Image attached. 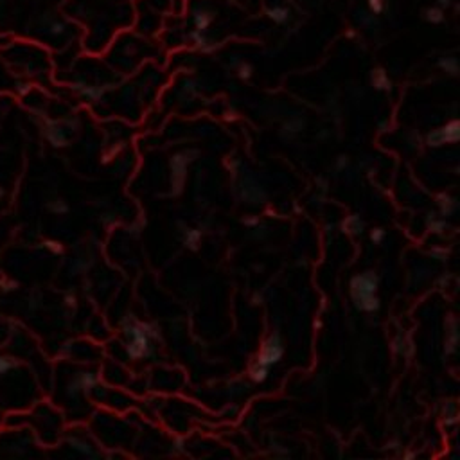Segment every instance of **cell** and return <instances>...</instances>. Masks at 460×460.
Segmentation results:
<instances>
[{
    "mask_svg": "<svg viewBox=\"0 0 460 460\" xmlns=\"http://www.w3.org/2000/svg\"><path fill=\"white\" fill-rule=\"evenodd\" d=\"M49 209L52 212H56V214H63V212H67L69 211V207H67V203L65 201H61V200H58V201H52L49 205Z\"/></svg>",
    "mask_w": 460,
    "mask_h": 460,
    "instance_id": "15",
    "label": "cell"
},
{
    "mask_svg": "<svg viewBox=\"0 0 460 460\" xmlns=\"http://www.w3.org/2000/svg\"><path fill=\"white\" fill-rule=\"evenodd\" d=\"M47 139H49L54 146H63L65 144V135H63V131L60 130H47Z\"/></svg>",
    "mask_w": 460,
    "mask_h": 460,
    "instance_id": "11",
    "label": "cell"
},
{
    "mask_svg": "<svg viewBox=\"0 0 460 460\" xmlns=\"http://www.w3.org/2000/svg\"><path fill=\"white\" fill-rule=\"evenodd\" d=\"M63 31H65V24L54 22L52 25H50V33L52 34H60V33H63Z\"/></svg>",
    "mask_w": 460,
    "mask_h": 460,
    "instance_id": "18",
    "label": "cell"
},
{
    "mask_svg": "<svg viewBox=\"0 0 460 460\" xmlns=\"http://www.w3.org/2000/svg\"><path fill=\"white\" fill-rule=\"evenodd\" d=\"M45 246L50 250V252H54V254H60L61 250V244L60 243H56V241H45Z\"/></svg>",
    "mask_w": 460,
    "mask_h": 460,
    "instance_id": "16",
    "label": "cell"
},
{
    "mask_svg": "<svg viewBox=\"0 0 460 460\" xmlns=\"http://www.w3.org/2000/svg\"><path fill=\"white\" fill-rule=\"evenodd\" d=\"M422 17H424V20H426L428 24L438 25V24H442V22H444V18H446V13H444L442 7L433 6V7H426V9H424V13H422Z\"/></svg>",
    "mask_w": 460,
    "mask_h": 460,
    "instance_id": "7",
    "label": "cell"
},
{
    "mask_svg": "<svg viewBox=\"0 0 460 460\" xmlns=\"http://www.w3.org/2000/svg\"><path fill=\"white\" fill-rule=\"evenodd\" d=\"M437 2H438V7H442V9H444V7H448L449 4H451V0H437Z\"/></svg>",
    "mask_w": 460,
    "mask_h": 460,
    "instance_id": "20",
    "label": "cell"
},
{
    "mask_svg": "<svg viewBox=\"0 0 460 460\" xmlns=\"http://www.w3.org/2000/svg\"><path fill=\"white\" fill-rule=\"evenodd\" d=\"M356 17H358V20H362L363 25H368V27L376 25V22H378V20H376V15L370 11H358Z\"/></svg>",
    "mask_w": 460,
    "mask_h": 460,
    "instance_id": "12",
    "label": "cell"
},
{
    "mask_svg": "<svg viewBox=\"0 0 460 460\" xmlns=\"http://www.w3.org/2000/svg\"><path fill=\"white\" fill-rule=\"evenodd\" d=\"M374 293H376V277L372 273L360 275L352 281V297L360 309L374 311L379 308V302L378 298L374 297Z\"/></svg>",
    "mask_w": 460,
    "mask_h": 460,
    "instance_id": "1",
    "label": "cell"
},
{
    "mask_svg": "<svg viewBox=\"0 0 460 460\" xmlns=\"http://www.w3.org/2000/svg\"><path fill=\"white\" fill-rule=\"evenodd\" d=\"M281 356H282V345L279 343V340H277V336H275V338H271V340L265 345L263 352L259 354L257 365H263V367L268 368L270 365H273V363L279 362Z\"/></svg>",
    "mask_w": 460,
    "mask_h": 460,
    "instance_id": "2",
    "label": "cell"
},
{
    "mask_svg": "<svg viewBox=\"0 0 460 460\" xmlns=\"http://www.w3.org/2000/svg\"><path fill=\"white\" fill-rule=\"evenodd\" d=\"M266 17L270 18L271 22L279 24V25H282V24H286L288 20H290V9L284 6H273V7H268L266 9Z\"/></svg>",
    "mask_w": 460,
    "mask_h": 460,
    "instance_id": "6",
    "label": "cell"
},
{
    "mask_svg": "<svg viewBox=\"0 0 460 460\" xmlns=\"http://www.w3.org/2000/svg\"><path fill=\"white\" fill-rule=\"evenodd\" d=\"M383 236H385V234H383V230H378V232H376V234H372V239H374V241H379V239L383 238Z\"/></svg>",
    "mask_w": 460,
    "mask_h": 460,
    "instance_id": "21",
    "label": "cell"
},
{
    "mask_svg": "<svg viewBox=\"0 0 460 460\" xmlns=\"http://www.w3.org/2000/svg\"><path fill=\"white\" fill-rule=\"evenodd\" d=\"M191 20L194 24L196 29L200 31H205V29L211 27V24L214 22V11L209 9V7H194L193 13H191Z\"/></svg>",
    "mask_w": 460,
    "mask_h": 460,
    "instance_id": "4",
    "label": "cell"
},
{
    "mask_svg": "<svg viewBox=\"0 0 460 460\" xmlns=\"http://www.w3.org/2000/svg\"><path fill=\"white\" fill-rule=\"evenodd\" d=\"M457 139H459V122H451L448 128H442V130L428 135L430 146H438V144H444V142H455Z\"/></svg>",
    "mask_w": 460,
    "mask_h": 460,
    "instance_id": "3",
    "label": "cell"
},
{
    "mask_svg": "<svg viewBox=\"0 0 460 460\" xmlns=\"http://www.w3.org/2000/svg\"><path fill=\"white\" fill-rule=\"evenodd\" d=\"M367 2H368V11L374 13V15H381V13L385 11V7H387L385 0H367Z\"/></svg>",
    "mask_w": 460,
    "mask_h": 460,
    "instance_id": "13",
    "label": "cell"
},
{
    "mask_svg": "<svg viewBox=\"0 0 460 460\" xmlns=\"http://www.w3.org/2000/svg\"><path fill=\"white\" fill-rule=\"evenodd\" d=\"M372 83H374V87L379 88V90H388L390 88L388 76H387L385 71H381V69H378V71L372 72Z\"/></svg>",
    "mask_w": 460,
    "mask_h": 460,
    "instance_id": "9",
    "label": "cell"
},
{
    "mask_svg": "<svg viewBox=\"0 0 460 460\" xmlns=\"http://www.w3.org/2000/svg\"><path fill=\"white\" fill-rule=\"evenodd\" d=\"M15 367H18V362L15 358L0 356V376H6V374L11 372Z\"/></svg>",
    "mask_w": 460,
    "mask_h": 460,
    "instance_id": "10",
    "label": "cell"
},
{
    "mask_svg": "<svg viewBox=\"0 0 460 460\" xmlns=\"http://www.w3.org/2000/svg\"><path fill=\"white\" fill-rule=\"evenodd\" d=\"M4 194H6V189H4L2 185H0V198H2V196H4Z\"/></svg>",
    "mask_w": 460,
    "mask_h": 460,
    "instance_id": "22",
    "label": "cell"
},
{
    "mask_svg": "<svg viewBox=\"0 0 460 460\" xmlns=\"http://www.w3.org/2000/svg\"><path fill=\"white\" fill-rule=\"evenodd\" d=\"M17 286H18V284L15 281H4V282H2V290H4V291H13V290H15Z\"/></svg>",
    "mask_w": 460,
    "mask_h": 460,
    "instance_id": "19",
    "label": "cell"
},
{
    "mask_svg": "<svg viewBox=\"0 0 460 460\" xmlns=\"http://www.w3.org/2000/svg\"><path fill=\"white\" fill-rule=\"evenodd\" d=\"M146 347H147V340L146 336L142 335L139 329H133V340H131V345H130V354L131 356H142L144 352H146Z\"/></svg>",
    "mask_w": 460,
    "mask_h": 460,
    "instance_id": "5",
    "label": "cell"
},
{
    "mask_svg": "<svg viewBox=\"0 0 460 460\" xmlns=\"http://www.w3.org/2000/svg\"><path fill=\"white\" fill-rule=\"evenodd\" d=\"M438 67L448 72V74H451V76L459 74V61H457L455 56H444V58H440L438 60Z\"/></svg>",
    "mask_w": 460,
    "mask_h": 460,
    "instance_id": "8",
    "label": "cell"
},
{
    "mask_svg": "<svg viewBox=\"0 0 460 460\" xmlns=\"http://www.w3.org/2000/svg\"><path fill=\"white\" fill-rule=\"evenodd\" d=\"M266 374H268V368L263 367V365H255V367L252 368V378H254L255 381H265Z\"/></svg>",
    "mask_w": 460,
    "mask_h": 460,
    "instance_id": "14",
    "label": "cell"
},
{
    "mask_svg": "<svg viewBox=\"0 0 460 460\" xmlns=\"http://www.w3.org/2000/svg\"><path fill=\"white\" fill-rule=\"evenodd\" d=\"M250 74H252V67H250L248 63H243L241 69H239V76L246 79V77H250Z\"/></svg>",
    "mask_w": 460,
    "mask_h": 460,
    "instance_id": "17",
    "label": "cell"
}]
</instances>
